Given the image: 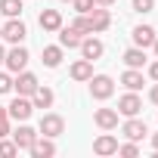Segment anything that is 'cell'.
I'll use <instances>...</instances> for the list:
<instances>
[{
	"label": "cell",
	"mask_w": 158,
	"mask_h": 158,
	"mask_svg": "<svg viewBox=\"0 0 158 158\" xmlns=\"http://www.w3.org/2000/svg\"><path fill=\"white\" fill-rule=\"evenodd\" d=\"M71 6H74V13L84 16V13H90V10L96 6V0H71Z\"/></svg>",
	"instance_id": "obj_28"
},
{
	"label": "cell",
	"mask_w": 158,
	"mask_h": 158,
	"mask_svg": "<svg viewBox=\"0 0 158 158\" xmlns=\"http://www.w3.org/2000/svg\"><path fill=\"white\" fill-rule=\"evenodd\" d=\"M112 93H115V81H112L109 74H93V77H90V96H93V99L102 102V99H109Z\"/></svg>",
	"instance_id": "obj_3"
},
{
	"label": "cell",
	"mask_w": 158,
	"mask_h": 158,
	"mask_svg": "<svg viewBox=\"0 0 158 158\" xmlns=\"http://www.w3.org/2000/svg\"><path fill=\"white\" fill-rule=\"evenodd\" d=\"M149 99H152V102H155V106H158V81H155V87H152V90H149Z\"/></svg>",
	"instance_id": "obj_32"
},
{
	"label": "cell",
	"mask_w": 158,
	"mask_h": 158,
	"mask_svg": "<svg viewBox=\"0 0 158 158\" xmlns=\"http://www.w3.org/2000/svg\"><path fill=\"white\" fill-rule=\"evenodd\" d=\"M31 158H50V155H56V143H53V136H40L37 133V139L31 143Z\"/></svg>",
	"instance_id": "obj_10"
},
{
	"label": "cell",
	"mask_w": 158,
	"mask_h": 158,
	"mask_svg": "<svg viewBox=\"0 0 158 158\" xmlns=\"http://www.w3.org/2000/svg\"><path fill=\"white\" fill-rule=\"evenodd\" d=\"M10 90H13V74L0 71V93H10Z\"/></svg>",
	"instance_id": "obj_29"
},
{
	"label": "cell",
	"mask_w": 158,
	"mask_h": 158,
	"mask_svg": "<svg viewBox=\"0 0 158 158\" xmlns=\"http://www.w3.org/2000/svg\"><path fill=\"white\" fill-rule=\"evenodd\" d=\"M121 133H124L127 139H133V143H139V139H146V133H149V127H146V121H143L139 115H133V118H127V121L121 124Z\"/></svg>",
	"instance_id": "obj_8"
},
{
	"label": "cell",
	"mask_w": 158,
	"mask_h": 158,
	"mask_svg": "<svg viewBox=\"0 0 158 158\" xmlns=\"http://www.w3.org/2000/svg\"><path fill=\"white\" fill-rule=\"evenodd\" d=\"M13 155H19V149H16V143H10L3 136V139H0V158H13Z\"/></svg>",
	"instance_id": "obj_25"
},
{
	"label": "cell",
	"mask_w": 158,
	"mask_h": 158,
	"mask_svg": "<svg viewBox=\"0 0 158 158\" xmlns=\"http://www.w3.org/2000/svg\"><path fill=\"white\" fill-rule=\"evenodd\" d=\"M87 19H90V28H93V34H99V31H106L109 25H112V16H109V10L106 6H93L90 13H87Z\"/></svg>",
	"instance_id": "obj_12"
},
{
	"label": "cell",
	"mask_w": 158,
	"mask_h": 158,
	"mask_svg": "<svg viewBox=\"0 0 158 158\" xmlns=\"http://www.w3.org/2000/svg\"><path fill=\"white\" fill-rule=\"evenodd\" d=\"M130 37H133V47H143V50H146V47H152V44H155V37H158V34H155V28H152V25H136Z\"/></svg>",
	"instance_id": "obj_14"
},
{
	"label": "cell",
	"mask_w": 158,
	"mask_h": 158,
	"mask_svg": "<svg viewBox=\"0 0 158 158\" xmlns=\"http://www.w3.org/2000/svg\"><path fill=\"white\" fill-rule=\"evenodd\" d=\"M53 99H56V96H53L50 87H37V90L31 93V106H34V109H50Z\"/></svg>",
	"instance_id": "obj_20"
},
{
	"label": "cell",
	"mask_w": 158,
	"mask_h": 158,
	"mask_svg": "<svg viewBox=\"0 0 158 158\" xmlns=\"http://www.w3.org/2000/svg\"><path fill=\"white\" fill-rule=\"evenodd\" d=\"M115 0H96V6H112Z\"/></svg>",
	"instance_id": "obj_33"
},
{
	"label": "cell",
	"mask_w": 158,
	"mask_h": 158,
	"mask_svg": "<svg viewBox=\"0 0 158 158\" xmlns=\"http://www.w3.org/2000/svg\"><path fill=\"white\" fill-rule=\"evenodd\" d=\"M152 149L158 152V133H152Z\"/></svg>",
	"instance_id": "obj_34"
},
{
	"label": "cell",
	"mask_w": 158,
	"mask_h": 158,
	"mask_svg": "<svg viewBox=\"0 0 158 158\" xmlns=\"http://www.w3.org/2000/svg\"><path fill=\"white\" fill-rule=\"evenodd\" d=\"M139 112H143V99L136 96V90H127V93L118 99V115L133 118V115H139Z\"/></svg>",
	"instance_id": "obj_6"
},
{
	"label": "cell",
	"mask_w": 158,
	"mask_h": 158,
	"mask_svg": "<svg viewBox=\"0 0 158 158\" xmlns=\"http://www.w3.org/2000/svg\"><path fill=\"white\" fill-rule=\"evenodd\" d=\"M121 84H124L127 90H143V84H146L143 68H127V71L121 74Z\"/></svg>",
	"instance_id": "obj_19"
},
{
	"label": "cell",
	"mask_w": 158,
	"mask_h": 158,
	"mask_svg": "<svg viewBox=\"0 0 158 158\" xmlns=\"http://www.w3.org/2000/svg\"><path fill=\"white\" fill-rule=\"evenodd\" d=\"M40 59H44L47 68H59V62H62V47H44Z\"/></svg>",
	"instance_id": "obj_22"
},
{
	"label": "cell",
	"mask_w": 158,
	"mask_h": 158,
	"mask_svg": "<svg viewBox=\"0 0 158 158\" xmlns=\"http://www.w3.org/2000/svg\"><path fill=\"white\" fill-rule=\"evenodd\" d=\"M93 121L102 130H115L118 127V109H96L93 112Z\"/></svg>",
	"instance_id": "obj_15"
},
{
	"label": "cell",
	"mask_w": 158,
	"mask_h": 158,
	"mask_svg": "<svg viewBox=\"0 0 158 158\" xmlns=\"http://www.w3.org/2000/svg\"><path fill=\"white\" fill-rule=\"evenodd\" d=\"M152 50H155V59H158V37H155V44H152Z\"/></svg>",
	"instance_id": "obj_36"
},
{
	"label": "cell",
	"mask_w": 158,
	"mask_h": 158,
	"mask_svg": "<svg viewBox=\"0 0 158 158\" xmlns=\"http://www.w3.org/2000/svg\"><path fill=\"white\" fill-rule=\"evenodd\" d=\"M118 155H124V158H136L139 155V146L130 139V143H124V146H118Z\"/></svg>",
	"instance_id": "obj_27"
},
{
	"label": "cell",
	"mask_w": 158,
	"mask_h": 158,
	"mask_svg": "<svg viewBox=\"0 0 158 158\" xmlns=\"http://www.w3.org/2000/svg\"><path fill=\"white\" fill-rule=\"evenodd\" d=\"M81 40H84V34L77 31L74 25H62V28H59V47L77 50V47H81Z\"/></svg>",
	"instance_id": "obj_11"
},
{
	"label": "cell",
	"mask_w": 158,
	"mask_h": 158,
	"mask_svg": "<svg viewBox=\"0 0 158 158\" xmlns=\"http://www.w3.org/2000/svg\"><path fill=\"white\" fill-rule=\"evenodd\" d=\"M124 65H127V68H143V65H146V50H143V47H130V50L124 53Z\"/></svg>",
	"instance_id": "obj_21"
},
{
	"label": "cell",
	"mask_w": 158,
	"mask_h": 158,
	"mask_svg": "<svg viewBox=\"0 0 158 158\" xmlns=\"http://www.w3.org/2000/svg\"><path fill=\"white\" fill-rule=\"evenodd\" d=\"M133 10L136 13H152L155 10V0H133Z\"/></svg>",
	"instance_id": "obj_30"
},
{
	"label": "cell",
	"mask_w": 158,
	"mask_h": 158,
	"mask_svg": "<svg viewBox=\"0 0 158 158\" xmlns=\"http://www.w3.org/2000/svg\"><path fill=\"white\" fill-rule=\"evenodd\" d=\"M149 77H152V81H158V59L149 62Z\"/></svg>",
	"instance_id": "obj_31"
},
{
	"label": "cell",
	"mask_w": 158,
	"mask_h": 158,
	"mask_svg": "<svg viewBox=\"0 0 158 158\" xmlns=\"http://www.w3.org/2000/svg\"><path fill=\"white\" fill-rule=\"evenodd\" d=\"M93 152L102 155V158H106V155H118V139H115L112 133H102V136L93 139Z\"/></svg>",
	"instance_id": "obj_16"
},
{
	"label": "cell",
	"mask_w": 158,
	"mask_h": 158,
	"mask_svg": "<svg viewBox=\"0 0 158 158\" xmlns=\"http://www.w3.org/2000/svg\"><path fill=\"white\" fill-rule=\"evenodd\" d=\"M68 74H71V81L84 84V81H90V77H93V62H90V59H77V62L68 68Z\"/></svg>",
	"instance_id": "obj_13"
},
{
	"label": "cell",
	"mask_w": 158,
	"mask_h": 158,
	"mask_svg": "<svg viewBox=\"0 0 158 158\" xmlns=\"http://www.w3.org/2000/svg\"><path fill=\"white\" fill-rule=\"evenodd\" d=\"M68 3H71V0H68Z\"/></svg>",
	"instance_id": "obj_37"
},
{
	"label": "cell",
	"mask_w": 158,
	"mask_h": 158,
	"mask_svg": "<svg viewBox=\"0 0 158 158\" xmlns=\"http://www.w3.org/2000/svg\"><path fill=\"white\" fill-rule=\"evenodd\" d=\"M77 50H81V56L84 59H90V62H96L102 53H106V47H102V40H96L93 34H87L84 40H81V47H77Z\"/></svg>",
	"instance_id": "obj_9"
},
{
	"label": "cell",
	"mask_w": 158,
	"mask_h": 158,
	"mask_svg": "<svg viewBox=\"0 0 158 158\" xmlns=\"http://www.w3.org/2000/svg\"><path fill=\"white\" fill-rule=\"evenodd\" d=\"M34 139H37V130H34V127H28V124H22V127L13 133V143H16V149H25V152L31 149V143H34Z\"/></svg>",
	"instance_id": "obj_17"
},
{
	"label": "cell",
	"mask_w": 158,
	"mask_h": 158,
	"mask_svg": "<svg viewBox=\"0 0 158 158\" xmlns=\"http://www.w3.org/2000/svg\"><path fill=\"white\" fill-rule=\"evenodd\" d=\"M37 22H40L44 31H59V28H62V13H59V10H44V13L37 16Z\"/></svg>",
	"instance_id": "obj_18"
},
{
	"label": "cell",
	"mask_w": 158,
	"mask_h": 158,
	"mask_svg": "<svg viewBox=\"0 0 158 158\" xmlns=\"http://www.w3.org/2000/svg\"><path fill=\"white\" fill-rule=\"evenodd\" d=\"M6 112H10V118H13V121H28V118H31V112H34L31 96H16V99L6 106Z\"/></svg>",
	"instance_id": "obj_7"
},
{
	"label": "cell",
	"mask_w": 158,
	"mask_h": 158,
	"mask_svg": "<svg viewBox=\"0 0 158 158\" xmlns=\"http://www.w3.org/2000/svg\"><path fill=\"white\" fill-rule=\"evenodd\" d=\"M10 133H13V130H10V112L0 106V139H3V136H10Z\"/></svg>",
	"instance_id": "obj_26"
},
{
	"label": "cell",
	"mask_w": 158,
	"mask_h": 158,
	"mask_svg": "<svg viewBox=\"0 0 158 158\" xmlns=\"http://www.w3.org/2000/svg\"><path fill=\"white\" fill-rule=\"evenodd\" d=\"M25 34H28V28H25V22H22V19H10L3 28H0V37H3L6 44H22V40H25Z\"/></svg>",
	"instance_id": "obj_5"
},
{
	"label": "cell",
	"mask_w": 158,
	"mask_h": 158,
	"mask_svg": "<svg viewBox=\"0 0 158 158\" xmlns=\"http://www.w3.org/2000/svg\"><path fill=\"white\" fill-rule=\"evenodd\" d=\"M71 25H74L77 31H81L84 37H87V34H93V28H90V19H87V13H84V16H81V13H77V19H74Z\"/></svg>",
	"instance_id": "obj_24"
},
{
	"label": "cell",
	"mask_w": 158,
	"mask_h": 158,
	"mask_svg": "<svg viewBox=\"0 0 158 158\" xmlns=\"http://www.w3.org/2000/svg\"><path fill=\"white\" fill-rule=\"evenodd\" d=\"M28 50L22 47V44H13V50H6V59H3V65L10 68V74H19L25 65H28Z\"/></svg>",
	"instance_id": "obj_1"
},
{
	"label": "cell",
	"mask_w": 158,
	"mask_h": 158,
	"mask_svg": "<svg viewBox=\"0 0 158 158\" xmlns=\"http://www.w3.org/2000/svg\"><path fill=\"white\" fill-rule=\"evenodd\" d=\"M3 59H6V50H3V44H0V65H3Z\"/></svg>",
	"instance_id": "obj_35"
},
{
	"label": "cell",
	"mask_w": 158,
	"mask_h": 158,
	"mask_svg": "<svg viewBox=\"0 0 158 158\" xmlns=\"http://www.w3.org/2000/svg\"><path fill=\"white\" fill-rule=\"evenodd\" d=\"M22 3L25 0H0V13H3L6 19H19L22 16Z\"/></svg>",
	"instance_id": "obj_23"
},
{
	"label": "cell",
	"mask_w": 158,
	"mask_h": 158,
	"mask_svg": "<svg viewBox=\"0 0 158 158\" xmlns=\"http://www.w3.org/2000/svg\"><path fill=\"white\" fill-rule=\"evenodd\" d=\"M13 87H16V93H19V96H31V93L40 87V81H37V74H31V71H25V68H22V71L13 77Z\"/></svg>",
	"instance_id": "obj_4"
},
{
	"label": "cell",
	"mask_w": 158,
	"mask_h": 158,
	"mask_svg": "<svg viewBox=\"0 0 158 158\" xmlns=\"http://www.w3.org/2000/svg\"><path fill=\"white\" fill-rule=\"evenodd\" d=\"M37 133L40 136H62L65 133V121H62V115H56V112H47L44 118H40V127H37Z\"/></svg>",
	"instance_id": "obj_2"
}]
</instances>
